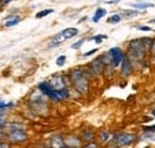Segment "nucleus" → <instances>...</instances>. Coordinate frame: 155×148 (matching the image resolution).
<instances>
[{
  "instance_id": "nucleus-29",
  "label": "nucleus",
  "mask_w": 155,
  "mask_h": 148,
  "mask_svg": "<svg viewBox=\"0 0 155 148\" xmlns=\"http://www.w3.org/2000/svg\"><path fill=\"white\" fill-rule=\"evenodd\" d=\"M149 49H150V54L153 56H155V38L152 41V44H150V48Z\"/></svg>"
},
{
  "instance_id": "nucleus-9",
  "label": "nucleus",
  "mask_w": 155,
  "mask_h": 148,
  "mask_svg": "<svg viewBox=\"0 0 155 148\" xmlns=\"http://www.w3.org/2000/svg\"><path fill=\"white\" fill-rule=\"evenodd\" d=\"M104 63H103V61H101V57L99 56L97 59H94L92 62H91V72L93 74H99L103 73V71H104Z\"/></svg>"
},
{
  "instance_id": "nucleus-28",
  "label": "nucleus",
  "mask_w": 155,
  "mask_h": 148,
  "mask_svg": "<svg viewBox=\"0 0 155 148\" xmlns=\"http://www.w3.org/2000/svg\"><path fill=\"white\" fill-rule=\"evenodd\" d=\"M143 129L146 133H155V124L154 126H149V127H144Z\"/></svg>"
},
{
  "instance_id": "nucleus-22",
  "label": "nucleus",
  "mask_w": 155,
  "mask_h": 148,
  "mask_svg": "<svg viewBox=\"0 0 155 148\" xmlns=\"http://www.w3.org/2000/svg\"><path fill=\"white\" fill-rule=\"evenodd\" d=\"M106 38H107V35H97V36L91 37L90 41H96L98 44H100L101 41H103V39H106Z\"/></svg>"
},
{
  "instance_id": "nucleus-18",
  "label": "nucleus",
  "mask_w": 155,
  "mask_h": 148,
  "mask_svg": "<svg viewBox=\"0 0 155 148\" xmlns=\"http://www.w3.org/2000/svg\"><path fill=\"white\" fill-rule=\"evenodd\" d=\"M110 139H111V134H110L107 130L100 131V140H101L103 142H107V141H110Z\"/></svg>"
},
{
  "instance_id": "nucleus-16",
  "label": "nucleus",
  "mask_w": 155,
  "mask_h": 148,
  "mask_svg": "<svg viewBox=\"0 0 155 148\" xmlns=\"http://www.w3.org/2000/svg\"><path fill=\"white\" fill-rule=\"evenodd\" d=\"M94 139V133L92 130H85L82 133V140L84 141H93Z\"/></svg>"
},
{
  "instance_id": "nucleus-19",
  "label": "nucleus",
  "mask_w": 155,
  "mask_h": 148,
  "mask_svg": "<svg viewBox=\"0 0 155 148\" xmlns=\"http://www.w3.org/2000/svg\"><path fill=\"white\" fill-rule=\"evenodd\" d=\"M138 11H131V10H129V11H123V13L120 15V17H127V18H133V17H136V16H138Z\"/></svg>"
},
{
  "instance_id": "nucleus-13",
  "label": "nucleus",
  "mask_w": 155,
  "mask_h": 148,
  "mask_svg": "<svg viewBox=\"0 0 155 148\" xmlns=\"http://www.w3.org/2000/svg\"><path fill=\"white\" fill-rule=\"evenodd\" d=\"M107 13V11L105 10V8H103V7H99V8H97V11H96V13H94V16H93V18H92V20L94 22V23H98L100 19L103 18L105 15Z\"/></svg>"
},
{
  "instance_id": "nucleus-36",
  "label": "nucleus",
  "mask_w": 155,
  "mask_h": 148,
  "mask_svg": "<svg viewBox=\"0 0 155 148\" xmlns=\"http://www.w3.org/2000/svg\"><path fill=\"white\" fill-rule=\"evenodd\" d=\"M0 4H2V5H5V4H4V0H0Z\"/></svg>"
},
{
  "instance_id": "nucleus-33",
  "label": "nucleus",
  "mask_w": 155,
  "mask_h": 148,
  "mask_svg": "<svg viewBox=\"0 0 155 148\" xmlns=\"http://www.w3.org/2000/svg\"><path fill=\"white\" fill-rule=\"evenodd\" d=\"M0 147H10V145L6 142H2V143H0Z\"/></svg>"
},
{
  "instance_id": "nucleus-26",
  "label": "nucleus",
  "mask_w": 155,
  "mask_h": 148,
  "mask_svg": "<svg viewBox=\"0 0 155 148\" xmlns=\"http://www.w3.org/2000/svg\"><path fill=\"white\" fill-rule=\"evenodd\" d=\"M12 105H13V103H6V102H4V100L0 99V110H1V109L5 110V109H7V108H11Z\"/></svg>"
},
{
  "instance_id": "nucleus-15",
  "label": "nucleus",
  "mask_w": 155,
  "mask_h": 148,
  "mask_svg": "<svg viewBox=\"0 0 155 148\" xmlns=\"http://www.w3.org/2000/svg\"><path fill=\"white\" fill-rule=\"evenodd\" d=\"M4 128H6L8 131H11V130L23 129V128H24V126H23V124H19V123H13V122H11V123H7V124L5 123Z\"/></svg>"
},
{
  "instance_id": "nucleus-10",
  "label": "nucleus",
  "mask_w": 155,
  "mask_h": 148,
  "mask_svg": "<svg viewBox=\"0 0 155 148\" xmlns=\"http://www.w3.org/2000/svg\"><path fill=\"white\" fill-rule=\"evenodd\" d=\"M61 34H62V36L64 37V39L67 41V39H71V38L77 36L78 34H79V30H78L77 28H67V29L62 30Z\"/></svg>"
},
{
  "instance_id": "nucleus-6",
  "label": "nucleus",
  "mask_w": 155,
  "mask_h": 148,
  "mask_svg": "<svg viewBox=\"0 0 155 148\" xmlns=\"http://www.w3.org/2000/svg\"><path fill=\"white\" fill-rule=\"evenodd\" d=\"M110 56H111V60H112V66L114 67H117V66H119L120 65V62H122V59H123V52H122V49L120 48H118V47H114V48H111L109 52H107Z\"/></svg>"
},
{
  "instance_id": "nucleus-14",
  "label": "nucleus",
  "mask_w": 155,
  "mask_h": 148,
  "mask_svg": "<svg viewBox=\"0 0 155 148\" xmlns=\"http://www.w3.org/2000/svg\"><path fill=\"white\" fill-rule=\"evenodd\" d=\"M130 6L136 10H146L148 7H154V4L150 2H137V4H130Z\"/></svg>"
},
{
  "instance_id": "nucleus-2",
  "label": "nucleus",
  "mask_w": 155,
  "mask_h": 148,
  "mask_svg": "<svg viewBox=\"0 0 155 148\" xmlns=\"http://www.w3.org/2000/svg\"><path fill=\"white\" fill-rule=\"evenodd\" d=\"M147 52L142 39H134L129 43V49H128V57H131L133 60H142V57L144 56Z\"/></svg>"
},
{
  "instance_id": "nucleus-8",
  "label": "nucleus",
  "mask_w": 155,
  "mask_h": 148,
  "mask_svg": "<svg viewBox=\"0 0 155 148\" xmlns=\"http://www.w3.org/2000/svg\"><path fill=\"white\" fill-rule=\"evenodd\" d=\"M120 65H122L120 71H122V74H123L124 76H129L130 74L133 73V65H131V61H130V59L127 55L123 56Z\"/></svg>"
},
{
  "instance_id": "nucleus-24",
  "label": "nucleus",
  "mask_w": 155,
  "mask_h": 148,
  "mask_svg": "<svg viewBox=\"0 0 155 148\" xmlns=\"http://www.w3.org/2000/svg\"><path fill=\"white\" fill-rule=\"evenodd\" d=\"M66 60H67L66 55H60L58 59H56V65H58V67H62V66L66 63Z\"/></svg>"
},
{
  "instance_id": "nucleus-5",
  "label": "nucleus",
  "mask_w": 155,
  "mask_h": 148,
  "mask_svg": "<svg viewBox=\"0 0 155 148\" xmlns=\"http://www.w3.org/2000/svg\"><path fill=\"white\" fill-rule=\"evenodd\" d=\"M38 89L39 91L43 93V94H45L47 97H49L50 99H53L54 102H60L61 99H60V97H58V92L50 86V84L49 82H47V81H44V82H41L38 85Z\"/></svg>"
},
{
  "instance_id": "nucleus-3",
  "label": "nucleus",
  "mask_w": 155,
  "mask_h": 148,
  "mask_svg": "<svg viewBox=\"0 0 155 148\" xmlns=\"http://www.w3.org/2000/svg\"><path fill=\"white\" fill-rule=\"evenodd\" d=\"M136 140V135L127 134V133H116L112 137V141L117 146H128Z\"/></svg>"
},
{
  "instance_id": "nucleus-23",
  "label": "nucleus",
  "mask_w": 155,
  "mask_h": 148,
  "mask_svg": "<svg viewBox=\"0 0 155 148\" xmlns=\"http://www.w3.org/2000/svg\"><path fill=\"white\" fill-rule=\"evenodd\" d=\"M120 19H122L120 15H114V16H111L110 18L107 19V22L109 23H112V24H117V23L120 22Z\"/></svg>"
},
{
  "instance_id": "nucleus-4",
  "label": "nucleus",
  "mask_w": 155,
  "mask_h": 148,
  "mask_svg": "<svg viewBox=\"0 0 155 148\" xmlns=\"http://www.w3.org/2000/svg\"><path fill=\"white\" fill-rule=\"evenodd\" d=\"M7 139L10 142H12L15 145H19V143H23L28 140V135L23 129L11 130V131H8Z\"/></svg>"
},
{
  "instance_id": "nucleus-21",
  "label": "nucleus",
  "mask_w": 155,
  "mask_h": 148,
  "mask_svg": "<svg viewBox=\"0 0 155 148\" xmlns=\"http://www.w3.org/2000/svg\"><path fill=\"white\" fill-rule=\"evenodd\" d=\"M58 94V97H60V99H66L68 96H69V93H68V90L64 87V89H61V90H58L56 91Z\"/></svg>"
},
{
  "instance_id": "nucleus-1",
  "label": "nucleus",
  "mask_w": 155,
  "mask_h": 148,
  "mask_svg": "<svg viewBox=\"0 0 155 148\" xmlns=\"http://www.w3.org/2000/svg\"><path fill=\"white\" fill-rule=\"evenodd\" d=\"M72 82L78 92L87 93L88 92V79L86 78L85 73L80 69H75L71 73Z\"/></svg>"
},
{
  "instance_id": "nucleus-25",
  "label": "nucleus",
  "mask_w": 155,
  "mask_h": 148,
  "mask_svg": "<svg viewBox=\"0 0 155 148\" xmlns=\"http://www.w3.org/2000/svg\"><path fill=\"white\" fill-rule=\"evenodd\" d=\"M85 41H86L85 38L79 39V41H78V42H75L74 44H72V47H71V48H72V49H75V50H77V49H80V48H81V45L85 43Z\"/></svg>"
},
{
  "instance_id": "nucleus-34",
  "label": "nucleus",
  "mask_w": 155,
  "mask_h": 148,
  "mask_svg": "<svg viewBox=\"0 0 155 148\" xmlns=\"http://www.w3.org/2000/svg\"><path fill=\"white\" fill-rule=\"evenodd\" d=\"M11 1H13V0H4V4H8V2H11Z\"/></svg>"
},
{
  "instance_id": "nucleus-27",
  "label": "nucleus",
  "mask_w": 155,
  "mask_h": 148,
  "mask_svg": "<svg viewBox=\"0 0 155 148\" xmlns=\"http://www.w3.org/2000/svg\"><path fill=\"white\" fill-rule=\"evenodd\" d=\"M136 29L137 30H140V31H153V29L150 28V26H143V25H138V26H136Z\"/></svg>"
},
{
  "instance_id": "nucleus-11",
  "label": "nucleus",
  "mask_w": 155,
  "mask_h": 148,
  "mask_svg": "<svg viewBox=\"0 0 155 148\" xmlns=\"http://www.w3.org/2000/svg\"><path fill=\"white\" fill-rule=\"evenodd\" d=\"M50 146L51 147H55V148H62V147H66L64 145V140L61 137V136H53L51 140H50Z\"/></svg>"
},
{
  "instance_id": "nucleus-31",
  "label": "nucleus",
  "mask_w": 155,
  "mask_h": 148,
  "mask_svg": "<svg viewBox=\"0 0 155 148\" xmlns=\"http://www.w3.org/2000/svg\"><path fill=\"white\" fill-rule=\"evenodd\" d=\"M120 0H109V1H106V4H118Z\"/></svg>"
},
{
  "instance_id": "nucleus-12",
  "label": "nucleus",
  "mask_w": 155,
  "mask_h": 148,
  "mask_svg": "<svg viewBox=\"0 0 155 148\" xmlns=\"http://www.w3.org/2000/svg\"><path fill=\"white\" fill-rule=\"evenodd\" d=\"M64 145L67 147H79L81 143H80V140L74 137V136H69L67 139H64Z\"/></svg>"
},
{
  "instance_id": "nucleus-7",
  "label": "nucleus",
  "mask_w": 155,
  "mask_h": 148,
  "mask_svg": "<svg viewBox=\"0 0 155 148\" xmlns=\"http://www.w3.org/2000/svg\"><path fill=\"white\" fill-rule=\"evenodd\" d=\"M49 84H50V86H51L55 91H58V90H61V89H64V87H66L64 78H63L62 75H60V74L53 75V76H51V79H50V81H49Z\"/></svg>"
},
{
  "instance_id": "nucleus-30",
  "label": "nucleus",
  "mask_w": 155,
  "mask_h": 148,
  "mask_svg": "<svg viewBox=\"0 0 155 148\" xmlns=\"http://www.w3.org/2000/svg\"><path fill=\"white\" fill-rule=\"evenodd\" d=\"M97 52H98V49H97V48H94V49H92V50H90V52L85 53L82 56H84V57H87V56H91L92 54H94V53H97Z\"/></svg>"
},
{
  "instance_id": "nucleus-17",
  "label": "nucleus",
  "mask_w": 155,
  "mask_h": 148,
  "mask_svg": "<svg viewBox=\"0 0 155 148\" xmlns=\"http://www.w3.org/2000/svg\"><path fill=\"white\" fill-rule=\"evenodd\" d=\"M53 12H54V10H51V8L39 11V12H37V13H36V18L41 19V18H43V17H47L48 15H50V13H53Z\"/></svg>"
},
{
  "instance_id": "nucleus-32",
  "label": "nucleus",
  "mask_w": 155,
  "mask_h": 148,
  "mask_svg": "<svg viewBox=\"0 0 155 148\" xmlns=\"http://www.w3.org/2000/svg\"><path fill=\"white\" fill-rule=\"evenodd\" d=\"M85 147H87V148H90V147H97V143H93V142H92V143H88V145H86Z\"/></svg>"
},
{
  "instance_id": "nucleus-35",
  "label": "nucleus",
  "mask_w": 155,
  "mask_h": 148,
  "mask_svg": "<svg viewBox=\"0 0 155 148\" xmlns=\"http://www.w3.org/2000/svg\"><path fill=\"white\" fill-rule=\"evenodd\" d=\"M149 23H152V24H154V23H155V19H152V20H150Z\"/></svg>"
},
{
  "instance_id": "nucleus-20",
  "label": "nucleus",
  "mask_w": 155,
  "mask_h": 148,
  "mask_svg": "<svg viewBox=\"0 0 155 148\" xmlns=\"http://www.w3.org/2000/svg\"><path fill=\"white\" fill-rule=\"evenodd\" d=\"M20 22V18L19 17H12L11 20H7L6 23H5V26H7V28H11V26H15V25H17L18 23Z\"/></svg>"
},
{
  "instance_id": "nucleus-37",
  "label": "nucleus",
  "mask_w": 155,
  "mask_h": 148,
  "mask_svg": "<svg viewBox=\"0 0 155 148\" xmlns=\"http://www.w3.org/2000/svg\"><path fill=\"white\" fill-rule=\"evenodd\" d=\"M153 115L155 116V110H153Z\"/></svg>"
}]
</instances>
